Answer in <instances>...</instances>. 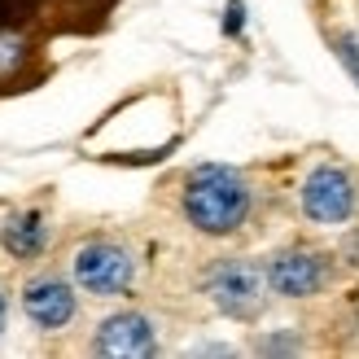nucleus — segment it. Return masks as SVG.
<instances>
[{"instance_id":"nucleus-1","label":"nucleus","mask_w":359,"mask_h":359,"mask_svg":"<svg viewBox=\"0 0 359 359\" xmlns=\"http://www.w3.org/2000/svg\"><path fill=\"white\" fill-rule=\"evenodd\" d=\"M250 210H255V184L245 180V171L224 167V163H202L184 175L180 215L202 237H210V241L237 237L250 224Z\"/></svg>"},{"instance_id":"nucleus-2","label":"nucleus","mask_w":359,"mask_h":359,"mask_svg":"<svg viewBox=\"0 0 359 359\" xmlns=\"http://www.w3.org/2000/svg\"><path fill=\"white\" fill-rule=\"evenodd\" d=\"M202 294L210 298V307L228 316V320H259V311L267 307V272L263 263L245 259V255H228L215 259L202 276Z\"/></svg>"},{"instance_id":"nucleus-3","label":"nucleus","mask_w":359,"mask_h":359,"mask_svg":"<svg viewBox=\"0 0 359 359\" xmlns=\"http://www.w3.org/2000/svg\"><path fill=\"white\" fill-rule=\"evenodd\" d=\"M70 280L93 298H123L136 285V255L114 237H88L70 255Z\"/></svg>"},{"instance_id":"nucleus-4","label":"nucleus","mask_w":359,"mask_h":359,"mask_svg":"<svg viewBox=\"0 0 359 359\" xmlns=\"http://www.w3.org/2000/svg\"><path fill=\"white\" fill-rule=\"evenodd\" d=\"M298 206H302V215H307L311 224L337 228V224H346L351 215L359 210V184H355V175L346 167L320 163V167H311L307 175H302Z\"/></svg>"},{"instance_id":"nucleus-5","label":"nucleus","mask_w":359,"mask_h":359,"mask_svg":"<svg viewBox=\"0 0 359 359\" xmlns=\"http://www.w3.org/2000/svg\"><path fill=\"white\" fill-rule=\"evenodd\" d=\"M263 272H267V290L276 298L302 302V298H316L325 290L333 267H329V255L316 250V245H285L263 263Z\"/></svg>"},{"instance_id":"nucleus-6","label":"nucleus","mask_w":359,"mask_h":359,"mask_svg":"<svg viewBox=\"0 0 359 359\" xmlns=\"http://www.w3.org/2000/svg\"><path fill=\"white\" fill-rule=\"evenodd\" d=\"M75 290L79 285L57 276V272H35L22 285V316L40 333H62V329L75 325V316H79V294Z\"/></svg>"},{"instance_id":"nucleus-7","label":"nucleus","mask_w":359,"mask_h":359,"mask_svg":"<svg viewBox=\"0 0 359 359\" xmlns=\"http://www.w3.org/2000/svg\"><path fill=\"white\" fill-rule=\"evenodd\" d=\"M93 351L97 355H110V359H145L158 355V325L145 311H114L105 316L97 333H93Z\"/></svg>"},{"instance_id":"nucleus-8","label":"nucleus","mask_w":359,"mask_h":359,"mask_svg":"<svg viewBox=\"0 0 359 359\" xmlns=\"http://www.w3.org/2000/svg\"><path fill=\"white\" fill-rule=\"evenodd\" d=\"M53 241V224L44 210H13L5 224H0V250L18 263H35Z\"/></svg>"},{"instance_id":"nucleus-9","label":"nucleus","mask_w":359,"mask_h":359,"mask_svg":"<svg viewBox=\"0 0 359 359\" xmlns=\"http://www.w3.org/2000/svg\"><path fill=\"white\" fill-rule=\"evenodd\" d=\"M22 62H27V40L18 31H0V79L18 75Z\"/></svg>"},{"instance_id":"nucleus-10","label":"nucleus","mask_w":359,"mask_h":359,"mask_svg":"<svg viewBox=\"0 0 359 359\" xmlns=\"http://www.w3.org/2000/svg\"><path fill=\"white\" fill-rule=\"evenodd\" d=\"M333 53L342 57V66L355 75V83H359V31H337L333 35Z\"/></svg>"},{"instance_id":"nucleus-11","label":"nucleus","mask_w":359,"mask_h":359,"mask_svg":"<svg viewBox=\"0 0 359 359\" xmlns=\"http://www.w3.org/2000/svg\"><path fill=\"white\" fill-rule=\"evenodd\" d=\"M241 22H245V5H241V0H232V5H228V18H224V31H228V35H237Z\"/></svg>"},{"instance_id":"nucleus-12","label":"nucleus","mask_w":359,"mask_h":359,"mask_svg":"<svg viewBox=\"0 0 359 359\" xmlns=\"http://www.w3.org/2000/svg\"><path fill=\"white\" fill-rule=\"evenodd\" d=\"M5 325H9V298H5V290H0V337H5Z\"/></svg>"},{"instance_id":"nucleus-13","label":"nucleus","mask_w":359,"mask_h":359,"mask_svg":"<svg viewBox=\"0 0 359 359\" xmlns=\"http://www.w3.org/2000/svg\"><path fill=\"white\" fill-rule=\"evenodd\" d=\"M355 329H359V316H355Z\"/></svg>"}]
</instances>
